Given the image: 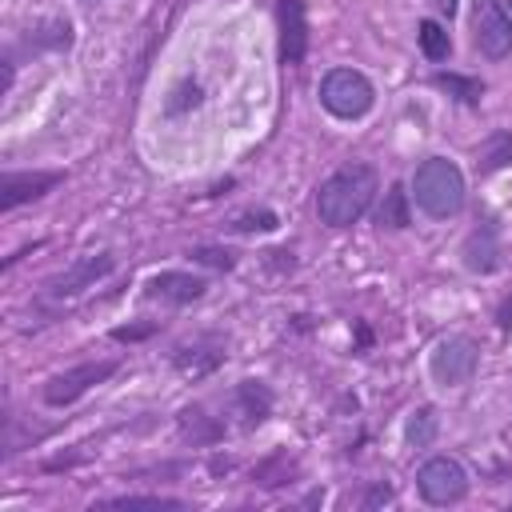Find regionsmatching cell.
<instances>
[{"mask_svg":"<svg viewBox=\"0 0 512 512\" xmlns=\"http://www.w3.org/2000/svg\"><path fill=\"white\" fill-rule=\"evenodd\" d=\"M376 224H380V228H408V192H404L400 184H392V188L384 192V204H380V212H376Z\"/></svg>","mask_w":512,"mask_h":512,"instance_id":"cell-17","label":"cell"},{"mask_svg":"<svg viewBox=\"0 0 512 512\" xmlns=\"http://www.w3.org/2000/svg\"><path fill=\"white\" fill-rule=\"evenodd\" d=\"M112 372H116V360H92V364H76V368H68V372H56V376L44 384V400H48L52 408H64V404L80 400L88 388L104 384Z\"/></svg>","mask_w":512,"mask_h":512,"instance_id":"cell-6","label":"cell"},{"mask_svg":"<svg viewBox=\"0 0 512 512\" xmlns=\"http://www.w3.org/2000/svg\"><path fill=\"white\" fill-rule=\"evenodd\" d=\"M376 192H380L376 168L352 160V164L336 168V172L320 184V192H316V216H320V224H328V228H348V224H356V220L372 208Z\"/></svg>","mask_w":512,"mask_h":512,"instance_id":"cell-1","label":"cell"},{"mask_svg":"<svg viewBox=\"0 0 512 512\" xmlns=\"http://www.w3.org/2000/svg\"><path fill=\"white\" fill-rule=\"evenodd\" d=\"M320 104L336 116V120H360L372 112L376 104V88L360 68H332L320 80Z\"/></svg>","mask_w":512,"mask_h":512,"instance_id":"cell-3","label":"cell"},{"mask_svg":"<svg viewBox=\"0 0 512 512\" xmlns=\"http://www.w3.org/2000/svg\"><path fill=\"white\" fill-rule=\"evenodd\" d=\"M276 28H280V64L300 68L308 56V12L304 0H276Z\"/></svg>","mask_w":512,"mask_h":512,"instance_id":"cell-7","label":"cell"},{"mask_svg":"<svg viewBox=\"0 0 512 512\" xmlns=\"http://www.w3.org/2000/svg\"><path fill=\"white\" fill-rule=\"evenodd\" d=\"M496 320H500V328H512V296H508V300L496 308Z\"/></svg>","mask_w":512,"mask_h":512,"instance_id":"cell-24","label":"cell"},{"mask_svg":"<svg viewBox=\"0 0 512 512\" xmlns=\"http://www.w3.org/2000/svg\"><path fill=\"white\" fill-rule=\"evenodd\" d=\"M220 344L216 340H196V344H184V348H176V368L184 372V376H204V372H212L216 364H220Z\"/></svg>","mask_w":512,"mask_h":512,"instance_id":"cell-13","label":"cell"},{"mask_svg":"<svg viewBox=\"0 0 512 512\" xmlns=\"http://www.w3.org/2000/svg\"><path fill=\"white\" fill-rule=\"evenodd\" d=\"M496 264H500L496 228H492V224H480V228H472V232H468V240H464V268L484 276V272H496Z\"/></svg>","mask_w":512,"mask_h":512,"instance_id":"cell-12","label":"cell"},{"mask_svg":"<svg viewBox=\"0 0 512 512\" xmlns=\"http://www.w3.org/2000/svg\"><path fill=\"white\" fill-rule=\"evenodd\" d=\"M432 84L444 88L448 96L464 100V104H480V96H484V84H480V80H472V76H456V72H436Z\"/></svg>","mask_w":512,"mask_h":512,"instance_id":"cell-18","label":"cell"},{"mask_svg":"<svg viewBox=\"0 0 512 512\" xmlns=\"http://www.w3.org/2000/svg\"><path fill=\"white\" fill-rule=\"evenodd\" d=\"M416 44H420V52H424L432 64H440V60L452 56V36H448V28H444L440 20H420V24H416Z\"/></svg>","mask_w":512,"mask_h":512,"instance_id":"cell-15","label":"cell"},{"mask_svg":"<svg viewBox=\"0 0 512 512\" xmlns=\"http://www.w3.org/2000/svg\"><path fill=\"white\" fill-rule=\"evenodd\" d=\"M232 404H236V412L244 416V424L252 428V424H260V420L272 412V392H268L260 380H244V384L236 388Z\"/></svg>","mask_w":512,"mask_h":512,"instance_id":"cell-14","label":"cell"},{"mask_svg":"<svg viewBox=\"0 0 512 512\" xmlns=\"http://www.w3.org/2000/svg\"><path fill=\"white\" fill-rule=\"evenodd\" d=\"M108 508H180V500H168V496H116V500H108Z\"/></svg>","mask_w":512,"mask_h":512,"instance_id":"cell-21","label":"cell"},{"mask_svg":"<svg viewBox=\"0 0 512 512\" xmlns=\"http://www.w3.org/2000/svg\"><path fill=\"white\" fill-rule=\"evenodd\" d=\"M476 48L488 60L512 56V20L496 0H476Z\"/></svg>","mask_w":512,"mask_h":512,"instance_id":"cell-8","label":"cell"},{"mask_svg":"<svg viewBox=\"0 0 512 512\" xmlns=\"http://www.w3.org/2000/svg\"><path fill=\"white\" fill-rule=\"evenodd\" d=\"M468 468L456 460V456H428L420 468H416V492L436 504V508H448V504H460L468 496Z\"/></svg>","mask_w":512,"mask_h":512,"instance_id":"cell-5","label":"cell"},{"mask_svg":"<svg viewBox=\"0 0 512 512\" xmlns=\"http://www.w3.org/2000/svg\"><path fill=\"white\" fill-rule=\"evenodd\" d=\"M476 164L480 172H496V168H508L512 164V132H492L480 148H476Z\"/></svg>","mask_w":512,"mask_h":512,"instance_id":"cell-16","label":"cell"},{"mask_svg":"<svg viewBox=\"0 0 512 512\" xmlns=\"http://www.w3.org/2000/svg\"><path fill=\"white\" fill-rule=\"evenodd\" d=\"M192 256H196L200 264H212V268H232V264H236L228 248H196Z\"/></svg>","mask_w":512,"mask_h":512,"instance_id":"cell-23","label":"cell"},{"mask_svg":"<svg viewBox=\"0 0 512 512\" xmlns=\"http://www.w3.org/2000/svg\"><path fill=\"white\" fill-rule=\"evenodd\" d=\"M184 108H200V88H196V84H180V88L172 92V100L164 104L168 116H180Z\"/></svg>","mask_w":512,"mask_h":512,"instance_id":"cell-20","label":"cell"},{"mask_svg":"<svg viewBox=\"0 0 512 512\" xmlns=\"http://www.w3.org/2000/svg\"><path fill=\"white\" fill-rule=\"evenodd\" d=\"M408 196L416 200V208H420L424 216L448 220V216H456V212L464 208V196H468L464 172H460L448 156H428V160L416 164V172H412V192H408Z\"/></svg>","mask_w":512,"mask_h":512,"instance_id":"cell-2","label":"cell"},{"mask_svg":"<svg viewBox=\"0 0 512 512\" xmlns=\"http://www.w3.org/2000/svg\"><path fill=\"white\" fill-rule=\"evenodd\" d=\"M108 272H112V256H108V252H96V256L76 260L64 276H56V280L48 284V292H52V296H72V292H80V288L96 284V280H100V276H108Z\"/></svg>","mask_w":512,"mask_h":512,"instance_id":"cell-11","label":"cell"},{"mask_svg":"<svg viewBox=\"0 0 512 512\" xmlns=\"http://www.w3.org/2000/svg\"><path fill=\"white\" fill-rule=\"evenodd\" d=\"M404 436H408V444L412 448H428L432 444V436H436V408H416L412 416H408V428H404Z\"/></svg>","mask_w":512,"mask_h":512,"instance_id":"cell-19","label":"cell"},{"mask_svg":"<svg viewBox=\"0 0 512 512\" xmlns=\"http://www.w3.org/2000/svg\"><path fill=\"white\" fill-rule=\"evenodd\" d=\"M432 4H436L440 16H452V12H456V0H432Z\"/></svg>","mask_w":512,"mask_h":512,"instance_id":"cell-25","label":"cell"},{"mask_svg":"<svg viewBox=\"0 0 512 512\" xmlns=\"http://www.w3.org/2000/svg\"><path fill=\"white\" fill-rule=\"evenodd\" d=\"M60 180H64V172H8V176H4V196H0V204H4V208H20V204L40 200L44 192H52Z\"/></svg>","mask_w":512,"mask_h":512,"instance_id":"cell-9","label":"cell"},{"mask_svg":"<svg viewBox=\"0 0 512 512\" xmlns=\"http://www.w3.org/2000/svg\"><path fill=\"white\" fill-rule=\"evenodd\" d=\"M204 288L208 284L200 276H192V272H156L144 292L152 300H164V304H192V300L204 296Z\"/></svg>","mask_w":512,"mask_h":512,"instance_id":"cell-10","label":"cell"},{"mask_svg":"<svg viewBox=\"0 0 512 512\" xmlns=\"http://www.w3.org/2000/svg\"><path fill=\"white\" fill-rule=\"evenodd\" d=\"M280 220H276V212H268V208H260V212H248V216H240L236 220V228L240 232H272Z\"/></svg>","mask_w":512,"mask_h":512,"instance_id":"cell-22","label":"cell"},{"mask_svg":"<svg viewBox=\"0 0 512 512\" xmlns=\"http://www.w3.org/2000/svg\"><path fill=\"white\" fill-rule=\"evenodd\" d=\"M476 368H480V348H476V340L464 336V332L440 336V340L432 344V352H428V372H432V380H436L440 388H460V384H468V380L476 376Z\"/></svg>","mask_w":512,"mask_h":512,"instance_id":"cell-4","label":"cell"}]
</instances>
